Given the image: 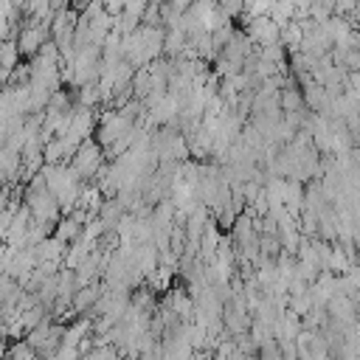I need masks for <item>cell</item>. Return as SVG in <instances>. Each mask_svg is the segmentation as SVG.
<instances>
[{
	"instance_id": "cell-11",
	"label": "cell",
	"mask_w": 360,
	"mask_h": 360,
	"mask_svg": "<svg viewBox=\"0 0 360 360\" xmlns=\"http://www.w3.org/2000/svg\"><path fill=\"white\" fill-rule=\"evenodd\" d=\"M17 65H20V51H17V42H14V39L0 42V68L11 70V68H17Z\"/></svg>"
},
{
	"instance_id": "cell-16",
	"label": "cell",
	"mask_w": 360,
	"mask_h": 360,
	"mask_svg": "<svg viewBox=\"0 0 360 360\" xmlns=\"http://www.w3.org/2000/svg\"><path fill=\"white\" fill-rule=\"evenodd\" d=\"M135 360H163L160 346H155V349H149V352H138V354H135Z\"/></svg>"
},
{
	"instance_id": "cell-14",
	"label": "cell",
	"mask_w": 360,
	"mask_h": 360,
	"mask_svg": "<svg viewBox=\"0 0 360 360\" xmlns=\"http://www.w3.org/2000/svg\"><path fill=\"white\" fill-rule=\"evenodd\" d=\"M231 34H233V28H231V25H222V28H217V31H211V34H208V39H211V45H214V51H217V53L225 48V42L231 39Z\"/></svg>"
},
{
	"instance_id": "cell-10",
	"label": "cell",
	"mask_w": 360,
	"mask_h": 360,
	"mask_svg": "<svg viewBox=\"0 0 360 360\" xmlns=\"http://www.w3.org/2000/svg\"><path fill=\"white\" fill-rule=\"evenodd\" d=\"M42 163L45 166H56V163H65V146L59 138H51L45 146H42Z\"/></svg>"
},
{
	"instance_id": "cell-9",
	"label": "cell",
	"mask_w": 360,
	"mask_h": 360,
	"mask_svg": "<svg viewBox=\"0 0 360 360\" xmlns=\"http://www.w3.org/2000/svg\"><path fill=\"white\" fill-rule=\"evenodd\" d=\"M292 11H295L292 0H273V6H270V11H267V17H270V22H276V25L281 28V25H287V22L292 20Z\"/></svg>"
},
{
	"instance_id": "cell-8",
	"label": "cell",
	"mask_w": 360,
	"mask_h": 360,
	"mask_svg": "<svg viewBox=\"0 0 360 360\" xmlns=\"http://www.w3.org/2000/svg\"><path fill=\"white\" fill-rule=\"evenodd\" d=\"M183 48H186V34L180 28H169L163 34V51L160 53H166V59H177L183 53Z\"/></svg>"
},
{
	"instance_id": "cell-1",
	"label": "cell",
	"mask_w": 360,
	"mask_h": 360,
	"mask_svg": "<svg viewBox=\"0 0 360 360\" xmlns=\"http://www.w3.org/2000/svg\"><path fill=\"white\" fill-rule=\"evenodd\" d=\"M101 163H104V152H101V146H98L93 138L82 141L79 149H76L73 158H70V169H73V174H76L82 183H90V180L96 177V172L101 169Z\"/></svg>"
},
{
	"instance_id": "cell-2",
	"label": "cell",
	"mask_w": 360,
	"mask_h": 360,
	"mask_svg": "<svg viewBox=\"0 0 360 360\" xmlns=\"http://www.w3.org/2000/svg\"><path fill=\"white\" fill-rule=\"evenodd\" d=\"M51 37H48V25L45 22H25V25H20V34H17V51H20V59L22 56H28V59H34L37 53H39V48L48 42Z\"/></svg>"
},
{
	"instance_id": "cell-13",
	"label": "cell",
	"mask_w": 360,
	"mask_h": 360,
	"mask_svg": "<svg viewBox=\"0 0 360 360\" xmlns=\"http://www.w3.org/2000/svg\"><path fill=\"white\" fill-rule=\"evenodd\" d=\"M256 354H259V360H284V354H281V346L270 338V340H264L259 349H256Z\"/></svg>"
},
{
	"instance_id": "cell-5",
	"label": "cell",
	"mask_w": 360,
	"mask_h": 360,
	"mask_svg": "<svg viewBox=\"0 0 360 360\" xmlns=\"http://www.w3.org/2000/svg\"><path fill=\"white\" fill-rule=\"evenodd\" d=\"M93 245L96 242H87V239H76V242H70L68 248H65V253H62V267H68V270H76L87 256H90V250H93Z\"/></svg>"
},
{
	"instance_id": "cell-6",
	"label": "cell",
	"mask_w": 360,
	"mask_h": 360,
	"mask_svg": "<svg viewBox=\"0 0 360 360\" xmlns=\"http://www.w3.org/2000/svg\"><path fill=\"white\" fill-rule=\"evenodd\" d=\"M121 217H124V208L118 205V200H115V197L104 200V202H101V208H98V214H96V219L104 225V231H115V228H118V222H121Z\"/></svg>"
},
{
	"instance_id": "cell-4",
	"label": "cell",
	"mask_w": 360,
	"mask_h": 360,
	"mask_svg": "<svg viewBox=\"0 0 360 360\" xmlns=\"http://www.w3.org/2000/svg\"><path fill=\"white\" fill-rule=\"evenodd\" d=\"M101 292H104V284H101V281H93V284H87V287H79V290L73 292V298H70V312L82 318V315L90 312V307L101 298Z\"/></svg>"
},
{
	"instance_id": "cell-17",
	"label": "cell",
	"mask_w": 360,
	"mask_h": 360,
	"mask_svg": "<svg viewBox=\"0 0 360 360\" xmlns=\"http://www.w3.org/2000/svg\"><path fill=\"white\" fill-rule=\"evenodd\" d=\"M6 349H8V346H6V338H0V360L6 357Z\"/></svg>"
},
{
	"instance_id": "cell-7",
	"label": "cell",
	"mask_w": 360,
	"mask_h": 360,
	"mask_svg": "<svg viewBox=\"0 0 360 360\" xmlns=\"http://www.w3.org/2000/svg\"><path fill=\"white\" fill-rule=\"evenodd\" d=\"M51 236L59 239L62 245H70V242H76L82 236V222H76L73 217H59V222L53 225Z\"/></svg>"
},
{
	"instance_id": "cell-12",
	"label": "cell",
	"mask_w": 360,
	"mask_h": 360,
	"mask_svg": "<svg viewBox=\"0 0 360 360\" xmlns=\"http://www.w3.org/2000/svg\"><path fill=\"white\" fill-rule=\"evenodd\" d=\"M98 101H101V90H98L96 82H87V84L79 87V104H82V107H93V110H96Z\"/></svg>"
},
{
	"instance_id": "cell-3",
	"label": "cell",
	"mask_w": 360,
	"mask_h": 360,
	"mask_svg": "<svg viewBox=\"0 0 360 360\" xmlns=\"http://www.w3.org/2000/svg\"><path fill=\"white\" fill-rule=\"evenodd\" d=\"M245 37L250 39V45H262V48L278 45V25L270 22V17H253V20H248Z\"/></svg>"
},
{
	"instance_id": "cell-15",
	"label": "cell",
	"mask_w": 360,
	"mask_h": 360,
	"mask_svg": "<svg viewBox=\"0 0 360 360\" xmlns=\"http://www.w3.org/2000/svg\"><path fill=\"white\" fill-rule=\"evenodd\" d=\"M101 8H104V14L118 17V14H121V8H124V0H101Z\"/></svg>"
}]
</instances>
